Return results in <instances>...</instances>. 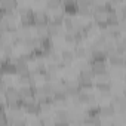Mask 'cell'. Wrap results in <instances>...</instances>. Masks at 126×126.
Returning <instances> with one entry per match:
<instances>
[{
	"label": "cell",
	"instance_id": "obj_3",
	"mask_svg": "<svg viewBox=\"0 0 126 126\" xmlns=\"http://www.w3.org/2000/svg\"><path fill=\"white\" fill-rule=\"evenodd\" d=\"M55 122L56 123H70L71 122V114L65 110H58L55 114Z\"/></svg>",
	"mask_w": 126,
	"mask_h": 126
},
{
	"label": "cell",
	"instance_id": "obj_5",
	"mask_svg": "<svg viewBox=\"0 0 126 126\" xmlns=\"http://www.w3.org/2000/svg\"><path fill=\"white\" fill-rule=\"evenodd\" d=\"M62 5V0H46V9L47 11H58Z\"/></svg>",
	"mask_w": 126,
	"mask_h": 126
},
{
	"label": "cell",
	"instance_id": "obj_2",
	"mask_svg": "<svg viewBox=\"0 0 126 126\" xmlns=\"http://www.w3.org/2000/svg\"><path fill=\"white\" fill-rule=\"evenodd\" d=\"M99 116L102 117H113L116 116V105L111 102L108 105H101L99 107Z\"/></svg>",
	"mask_w": 126,
	"mask_h": 126
},
{
	"label": "cell",
	"instance_id": "obj_4",
	"mask_svg": "<svg viewBox=\"0 0 126 126\" xmlns=\"http://www.w3.org/2000/svg\"><path fill=\"white\" fill-rule=\"evenodd\" d=\"M74 56H76L74 50H62V53H61V61L65 62V65H68V64H71V62H73Z\"/></svg>",
	"mask_w": 126,
	"mask_h": 126
},
{
	"label": "cell",
	"instance_id": "obj_7",
	"mask_svg": "<svg viewBox=\"0 0 126 126\" xmlns=\"http://www.w3.org/2000/svg\"><path fill=\"white\" fill-rule=\"evenodd\" d=\"M74 53H76L77 58H86V49L83 46H80V45L74 47Z\"/></svg>",
	"mask_w": 126,
	"mask_h": 126
},
{
	"label": "cell",
	"instance_id": "obj_1",
	"mask_svg": "<svg viewBox=\"0 0 126 126\" xmlns=\"http://www.w3.org/2000/svg\"><path fill=\"white\" fill-rule=\"evenodd\" d=\"M91 68L95 76H101L107 73V64L105 61H91Z\"/></svg>",
	"mask_w": 126,
	"mask_h": 126
},
{
	"label": "cell",
	"instance_id": "obj_6",
	"mask_svg": "<svg viewBox=\"0 0 126 126\" xmlns=\"http://www.w3.org/2000/svg\"><path fill=\"white\" fill-rule=\"evenodd\" d=\"M116 50L120 52V53H126V37L117 39V42H116Z\"/></svg>",
	"mask_w": 126,
	"mask_h": 126
}]
</instances>
